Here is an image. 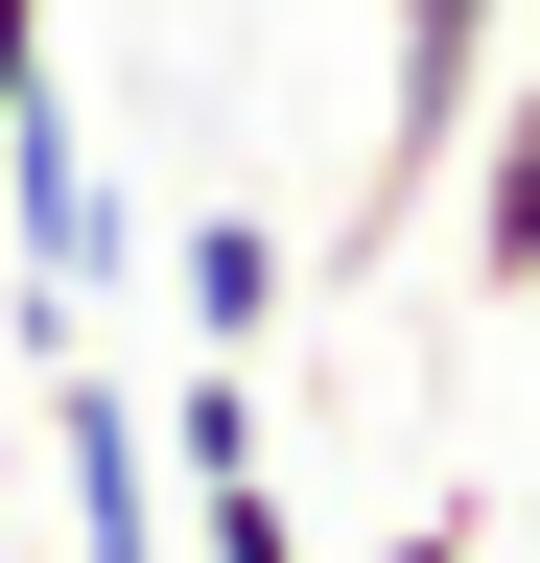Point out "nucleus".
Instances as JSON below:
<instances>
[{
  "mask_svg": "<svg viewBox=\"0 0 540 563\" xmlns=\"http://www.w3.org/2000/svg\"><path fill=\"white\" fill-rule=\"evenodd\" d=\"M188 563H306V517H283V493L235 470V493H188Z\"/></svg>",
  "mask_w": 540,
  "mask_h": 563,
  "instance_id": "obj_7",
  "label": "nucleus"
},
{
  "mask_svg": "<svg viewBox=\"0 0 540 563\" xmlns=\"http://www.w3.org/2000/svg\"><path fill=\"white\" fill-rule=\"evenodd\" d=\"M0 211H24V352H71V282L118 258V188H95L71 95H0Z\"/></svg>",
  "mask_w": 540,
  "mask_h": 563,
  "instance_id": "obj_2",
  "label": "nucleus"
},
{
  "mask_svg": "<svg viewBox=\"0 0 540 563\" xmlns=\"http://www.w3.org/2000/svg\"><path fill=\"white\" fill-rule=\"evenodd\" d=\"M0 95H47V0H0Z\"/></svg>",
  "mask_w": 540,
  "mask_h": 563,
  "instance_id": "obj_9",
  "label": "nucleus"
},
{
  "mask_svg": "<svg viewBox=\"0 0 540 563\" xmlns=\"http://www.w3.org/2000/svg\"><path fill=\"white\" fill-rule=\"evenodd\" d=\"M165 282H188V352H258V329L306 306V235H283V211H188Z\"/></svg>",
  "mask_w": 540,
  "mask_h": 563,
  "instance_id": "obj_5",
  "label": "nucleus"
},
{
  "mask_svg": "<svg viewBox=\"0 0 540 563\" xmlns=\"http://www.w3.org/2000/svg\"><path fill=\"white\" fill-rule=\"evenodd\" d=\"M517 24H540V0H376V165H353V235H329V282H376V258L447 211V141H470V95L517 70Z\"/></svg>",
  "mask_w": 540,
  "mask_h": 563,
  "instance_id": "obj_1",
  "label": "nucleus"
},
{
  "mask_svg": "<svg viewBox=\"0 0 540 563\" xmlns=\"http://www.w3.org/2000/svg\"><path fill=\"white\" fill-rule=\"evenodd\" d=\"M47 446H71V563H165V470H142V399L95 352H47Z\"/></svg>",
  "mask_w": 540,
  "mask_h": 563,
  "instance_id": "obj_4",
  "label": "nucleus"
},
{
  "mask_svg": "<svg viewBox=\"0 0 540 563\" xmlns=\"http://www.w3.org/2000/svg\"><path fill=\"white\" fill-rule=\"evenodd\" d=\"M165 470H188V493L258 470V376H235V352H165Z\"/></svg>",
  "mask_w": 540,
  "mask_h": 563,
  "instance_id": "obj_6",
  "label": "nucleus"
},
{
  "mask_svg": "<svg viewBox=\"0 0 540 563\" xmlns=\"http://www.w3.org/2000/svg\"><path fill=\"white\" fill-rule=\"evenodd\" d=\"M353 563H494V517L447 493V517H399V540H353Z\"/></svg>",
  "mask_w": 540,
  "mask_h": 563,
  "instance_id": "obj_8",
  "label": "nucleus"
},
{
  "mask_svg": "<svg viewBox=\"0 0 540 563\" xmlns=\"http://www.w3.org/2000/svg\"><path fill=\"white\" fill-rule=\"evenodd\" d=\"M447 235H470V306H540V24H517V70L447 141Z\"/></svg>",
  "mask_w": 540,
  "mask_h": 563,
  "instance_id": "obj_3",
  "label": "nucleus"
}]
</instances>
